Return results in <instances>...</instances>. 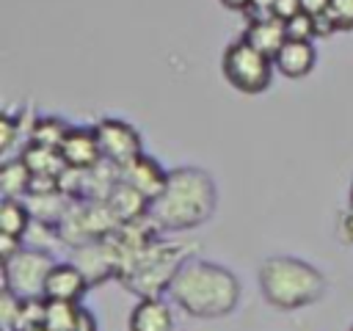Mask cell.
<instances>
[{"mask_svg":"<svg viewBox=\"0 0 353 331\" xmlns=\"http://www.w3.org/2000/svg\"><path fill=\"white\" fill-rule=\"evenodd\" d=\"M69 130H72V127H69L63 119H58V116H41V119H36L33 127H30V141L58 149V146L63 143V138H66Z\"/></svg>","mask_w":353,"mask_h":331,"instance_id":"20","label":"cell"},{"mask_svg":"<svg viewBox=\"0 0 353 331\" xmlns=\"http://www.w3.org/2000/svg\"><path fill=\"white\" fill-rule=\"evenodd\" d=\"M350 207H353V182H350Z\"/></svg>","mask_w":353,"mask_h":331,"instance_id":"32","label":"cell"},{"mask_svg":"<svg viewBox=\"0 0 353 331\" xmlns=\"http://www.w3.org/2000/svg\"><path fill=\"white\" fill-rule=\"evenodd\" d=\"M221 6H226L229 11H240V14H245L248 6H251V0H221Z\"/></svg>","mask_w":353,"mask_h":331,"instance_id":"31","label":"cell"},{"mask_svg":"<svg viewBox=\"0 0 353 331\" xmlns=\"http://www.w3.org/2000/svg\"><path fill=\"white\" fill-rule=\"evenodd\" d=\"M342 237H345L347 243H353V207L342 215Z\"/></svg>","mask_w":353,"mask_h":331,"instance_id":"30","label":"cell"},{"mask_svg":"<svg viewBox=\"0 0 353 331\" xmlns=\"http://www.w3.org/2000/svg\"><path fill=\"white\" fill-rule=\"evenodd\" d=\"M182 262H185L182 248L152 240L124 259L116 279L138 298H160L163 292H168V284Z\"/></svg>","mask_w":353,"mask_h":331,"instance_id":"4","label":"cell"},{"mask_svg":"<svg viewBox=\"0 0 353 331\" xmlns=\"http://www.w3.org/2000/svg\"><path fill=\"white\" fill-rule=\"evenodd\" d=\"M14 141H17V119L11 113H3L0 116V152H8Z\"/></svg>","mask_w":353,"mask_h":331,"instance_id":"24","label":"cell"},{"mask_svg":"<svg viewBox=\"0 0 353 331\" xmlns=\"http://www.w3.org/2000/svg\"><path fill=\"white\" fill-rule=\"evenodd\" d=\"M243 39L273 58L281 50V44L287 41V25L279 17H251L243 30Z\"/></svg>","mask_w":353,"mask_h":331,"instance_id":"13","label":"cell"},{"mask_svg":"<svg viewBox=\"0 0 353 331\" xmlns=\"http://www.w3.org/2000/svg\"><path fill=\"white\" fill-rule=\"evenodd\" d=\"M130 331H174L171 309L163 298H141L127 320Z\"/></svg>","mask_w":353,"mask_h":331,"instance_id":"14","label":"cell"},{"mask_svg":"<svg viewBox=\"0 0 353 331\" xmlns=\"http://www.w3.org/2000/svg\"><path fill=\"white\" fill-rule=\"evenodd\" d=\"M30 331H47V328H44V325H39V328H30Z\"/></svg>","mask_w":353,"mask_h":331,"instance_id":"33","label":"cell"},{"mask_svg":"<svg viewBox=\"0 0 353 331\" xmlns=\"http://www.w3.org/2000/svg\"><path fill=\"white\" fill-rule=\"evenodd\" d=\"M108 207L113 210V215L119 218V223H127V221H138L143 215H149V199L143 193H138L135 188H130L127 182H116L113 190L108 193Z\"/></svg>","mask_w":353,"mask_h":331,"instance_id":"15","label":"cell"},{"mask_svg":"<svg viewBox=\"0 0 353 331\" xmlns=\"http://www.w3.org/2000/svg\"><path fill=\"white\" fill-rule=\"evenodd\" d=\"M215 182L201 168L168 171L163 193L149 204V215L160 229L182 232L204 223L215 210Z\"/></svg>","mask_w":353,"mask_h":331,"instance_id":"2","label":"cell"},{"mask_svg":"<svg viewBox=\"0 0 353 331\" xmlns=\"http://www.w3.org/2000/svg\"><path fill=\"white\" fill-rule=\"evenodd\" d=\"M74 331H97V317H94L88 309H83V306H80V312H77V325H74Z\"/></svg>","mask_w":353,"mask_h":331,"instance_id":"28","label":"cell"},{"mask_svg":"<svg viewBox=\"0 0 353 331\" xmlns=\"http://www.w3.org/2000/svg\"><path fill=\"white\" fill-rule=\"evenodd\" d=\"M85 273L74 262H55L44 281V298L47 301H80L88 290Z\"/></svg>","mask_w":353,"mask_h":331,"instance_id":"10","label":"cell"},{"mask_svg":"<svg viewBox=\"0 0 353 331\" xmlns=\"http://www.w3.org/2000/svg\"><path fill=\"white\" fill-rule=\"evenodd\" d=\"M61 157L66 160L69 168H91L102 160V152H99V141H97V130L91 127H72L63 138V143L58 146Z\"/></svg>","mask_w":353,"mask_h":331,"instance_id":"11","label":"cell"},{"mask_svg":"<svg viewBox=\"0 0 353 331\" xmlns=\"http://www.w3.org/2000/svg\"><path fill=\"white\" fill-rule=\"evenodd\" d=\"M72 262L85 273L91 287L102 284L119 273V251L108 237H97V240L83 243V245H74Z\"/></svg>","mask_w":353,"mask_h":331,"instance_id":"8","label":"cell"},{"mask_svg":"<svg viewBox=\"0 0 353 331\" xmlns=\"http://www.w3.org/2000/svg\"><path fill=\"white\" fill-rule=\"evenodd\" d=\"M298 11H303L301 8V0H276V6H273V17H279V19H290V17H295Z\"/></svg>","mask_w":353,"mask_h":331,"instance_id":"26","label":"cell"},{"mask_svg":"<svg viewBox=\"0 0 353 331\" xmlns=\"http://www.w3.org/2000/svg\"><path fill=\"white\" fill-rule=\"evenodd\" d=\"M30 179H33V174L25 166L22 157L3 163V168H0V190H3V199H22V196H28Z\"/></svg>","mask_w":353,"mask_h":331,"instance_id":"18","label":"cell"},{"mask_svg":"<svg viewBox=\"0 0 353 331\" xmlns=\"http://www.w3.org/2000/svg\"><path fill=\"white\" fill-rule=\"evenodd\" d=\"M168 295L190 317L212 320L234 312L240 301V281L215 262L185 259L168 284Z\"/></svg>","mask_w":353,"mask_h":331,"instance_id":"1","label":"cell"},{"mask_svg":"<svg viewBox=\"0 0 353 331\" xmlns=\"http://www.w3.org/2000/svg\"><path fill=\"white\" fill-rule=\"evenodd\" d=\"M80 306L74 301H47L44 309V328L47 331H74Z\"/></svg>","mask_w":353,"mask_h":331,"instance_id":"21","label":"cell"},{"mask_svg":"<svg viewBox=\"0 0 353 331\" xmlns=\"http://www.w3.org/2000/svg\"><path fill=\"white\" fill-rule=\"evenodd\" d=\"M350 331H353V325H350Z\"/></svg>","mask_w":353,"mask_h":331,"instance_id":"34","label":"cell"},{"mask_svg":"<svg viewBox=\"0 0 353 331\" xmlns=\"http://www.w3.org/2000/svg\"><path fill=\"white\" fill-rule=\"evenodd\" d=\"M320 36L331 30H353V0H328L325 11L317 17Z\"/></svg>","mask_w":353,"mask_h":331,"instance_id":"19","label":"cell"},{"mask_svg":"<svg viewBox=\"0 0 353 331\" xmlns=\"http://www.w3.org/2000/svg\"><path fill=\"white\" fill-rule=\"evenodd\" d=\"M276 72H281L290 80H301L306 77L314 63H317V50L312 44V39H287L281 44V50L273 55Z\"/></svg>","mask_w":353,"mask_h":331,"instance_id":"12","label":"cell"},{"mask_svg":"<svg viewBox=\"0 0 353 331\" xmlns=\"http://www.w3.org/2000/svg\"><path fill=\"white\" fill-rule=\"evenodd\" d=\"M19 309H22V298L3 287V298H0V323H3V331H17Z\"/></svg>","mask_w":353,"mask_h":331,"instance_id":"23","label":"cell"},{"mask_svg":"<svg viewBox=\"0 0 353 331\" xmlns=\"http://www.w3.org/2000/svg\"><path fill=\"white\" fill-rule=\"evenodd\" d=\"M287 39H314L320 36L317 30V17L309 11H298L295 17H290L287 22Z\"/></svg>","mask_w":353,"mask_h":331,"instance_id":"22","label":"cell"},{"mask_svg":"<svg viewBox=\"0 0 353 331\" xmlns=\"http://www.w3.org/2000/svg\"><path fill=\"white\" fill-rule=\"evenodd\" d=\"M119 179L127 182L130 188H135L138 193H143L149 199V204H152L163 193V188L168 182V171H163V166L154 157H146L141 152L135 160L119 166Z\"/></svg>","mask_w":353,"mask_h":331,"instance_id":"9","label":"cell"},{"mask_svg":"<svg viewBox=\"0 0 353 331\" xmlns=\"http://www.w3.org/2000/svg\"><path fill=\"white\" fill-rule=\"evenodd\" d=\"M22 160L25 166L30 168L33 177H61L63 168H66V160L61 157L58 149L52 146H44V143H28V149L22 152Z\"/></svg>","mask_w":353,"mask_h":331,"instance_id":"16","label":"cell"},{"mask_svg":"<svg viewBox=\"0 0 353 331\" xmlns=\"http://www.w3.org/2000/svg\"><path fill=\"white\" fill-rule=\"evenodd\" d=\"M325 6H328V0H301V8L314 14V17H320L325 11Z\"/></svg>","mask_w":353,"mask_h":331,"instance_id":"29","label":"cell"},{"mask_svg":"<svg viewBox=\"0 0 353 331\" xmlns=\"http://www.w3.org/2000/svg\"><path fill=\"white\" fill-rule=\"evenodd\" d=\"M221 72L226 77V83L240 91V94H262L276 72V63L268 52L256 50L251 41H245L243 36L237 41H232L223 55H221Z\"/></svg>","mask_w":353,"mask_h":331,"instance_id":"5","label":"cell"},{"mask_svg":"<svg viewBox=\"0 0 353 331\" xmlns=\"http://www.w3.org/2000/svg\"><path fill=\"white\" fill-rule=\"evenodd\" d=\"M259 290L276 309H303L325 292V279L317 268L292 257H270L259 265Z\"/></svg>","mask_w":353,"mask_h":331,"instance_id":"3","label":"cell"},{"mask_svg":"<svg viewBox=\"0 0 353 331\" xmlns=\"http://www.w3.org/2000/svg\"><path fill=\"white\" fill-rule=\"evenodd\" d=\"M30 223H33V212H30L28 201H22V199H3V204H0V232L25 240Z\"/></svg>","mask_w":353,"mask_h":331,"instance_id":"17","label":"cell"},{"mask_svg":"<svg viewBox=\"0 0 353 331\" xmlns=\"http://www.w3.org/2000/svg\"><path fill=\"white\" fill-rule=\"evenodd\" d=\"M55 259L44 248H22L3 262V287L19 298H44V281Z\"/></svg>","mask_w":353,"mask_h":331,"instance_id":"6","label":"cell"},{"mask_svg":"<svg viewBox=\"0 0 353 331\" xmlns=\"http://www.w3.org/2000/svg\"><path fill=\"white\" fill-rule=\"evenodd\" d=\"M25 240L22 237H14V234H6V232H0V259L6 262V259H11L14 254H19L25 245H22Z\"/></svg>","mask_w":353,"mask_h":331,"instance_id":"25","label":"cell"},{"mask_svg":"<svg viewBox=\"0 0 353 331\" xmlns=\"http://www.w3.org/2000/svg\"><path fill=\"white\" fill-rule=\"evenodd\" d=\"M273 6H276V0H251L245 17L248 19L251 17H273Z\"/></svg>","mask_w":353,"mask_h":331,"instance_id":"27","label":"cell"},{"mask_svg":"<svg viewBox=\"0 0 353 331\" xmlns=\"http://www.w3.org/2000/svg\"><path fill=\"white\" fill-rule=\"evenodd\" d=\"M94 130H97L102 160H108L113 166H124V163L135 160L143 152L138 130L132 124L121 121V119H99L94 124Z\"/></svg>","mask_w":353,"mask_h":331,"instance_id":"7","label":"cell"}]
</instances>
